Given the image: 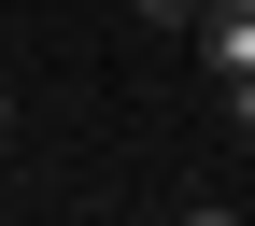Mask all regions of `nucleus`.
<instances>
[{"label": "nucleus", "mask_w": 255, "mask_h": 226, "mask_svg": "<svg viewBox=\"0 0 255 226\" xmlns=\"http://www.w3.org/2000/svg\"><path fill=\"white\" fill-rule=\"evenodd\" d=\"M170 226H241V212H213V198H199V212H170Z\"/></svg>", "instance_id": "obj_3"}, {"label": "nucleus", "mask_w": 255, "mask_h": 226, "mask_svg": "<svg viewBox=\"0 0 255 226\" xmlns=\"http://www.w3.org/2000/svg\"><path fill=\"white\" fill-rule=\"evenodd\" d=\"M0 127H14V99H0Z\"/></svg>", "instance_id": "obj_4"}, {"label": "nucleus", "mask_w": 255, "mask_h": 226, "mask_svg": "<svg viewBox=\"0 0 255 226\" xmlns=\"http://www.w3.org/2000/svg\"><path fill=\"white\" fill-rule=\"evenodd\" d=\"M199 57H213V85H227V113L255 127V0H199Z\"/></svg>", "instance_id": "obj_1"}, {"label": "nucleus", "mask_w": 255, "mask_h": 226, "mask_svg": "<svg viewBox=\"0 0 255 226\" xmlns=\"http://www.w3.org/2000/svg\"><path fill=\"white\" fill-rule=\"evenodd\" d=\"M128 14H142V28H199V0H128Z\"/></svg>", "instance_id": "obj_2"}]
</instances>
